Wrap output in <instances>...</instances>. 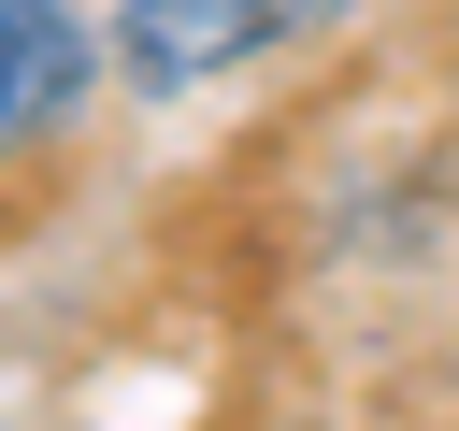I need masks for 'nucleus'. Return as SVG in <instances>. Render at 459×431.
I'll list each match as a JSON object with an SVG mask.
<instances>
[{
	"label": "nucleus",
	"instance_id": "obj_1",
	"mask_svg": "<svg viewBox=\"0 0 459 431\" xmlns=\"http://www.w3.org/2000/svg\"><path fill=\"white\" fill-rule=\"evenodd\" d=\"M359 0H115V72L143 86V101H201L215 72H258V57H287V43H316V29H344Z\"/></svg>",
	"mask_w": 459,
	"mask_h": 431
},
{
	"label": "nucleus",
	"instance_id": "obj_2",
	"mask_svg": "<svg viewBox=\"0 0 459 431\" xmlns=\"http://www.w3.org/2000/svg\"><path fill=\"white\" fill-rule=\"evenodd\" d=\"M100 29H86V0H0V158L14 144H43L86 86H100Z\"/></svg>",
	"mask_w": 459,
	"mask_h": 431
}]
</instances>
